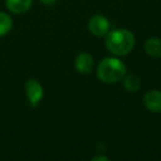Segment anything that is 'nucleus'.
<instances>
[{"instance_id":"obj_1","label":"nucleus","mask_w":161,"mask_h":161,"mask_svg":"<svg viewBox=\"0 0 161 161\" xmlns=\"http://www.w3.org/2000/svg\"><path fill=\"white\" fill-rule=\"evenodd\" d=\"M135 36L128 30H113L106 36L105 44L114 55L124 56L131 52L135 47Z\"/></svg>"},{"instance_id":"obj_2","label":"nucleus","mask_w":161,"mask_h":161,"mask_svg":"<svg viewBox=\"0 0 161 161\" xmlns=\"http://www.w3.org/2000/svg\"><path fill=\"white\" fill-rule=\"evenodd\" d=\"M126 66L124 62L116 58H106L98 64L97 76L106 84L116 83L126 76Z\"/></svg>"},{"instance_id":"obj_3","label":"nucleus","mask_w":161,"mask_h":161,"mask_svg":"<svg viewBox=\"0 0 161 161\" xmlns=\"http://www.w3.org/2000/svg\"><path fill=\"white\" fill-rule=\"evenodd\" d=\"M25 92H27V96L28 99H29L30 105L33 108H36L40 104L41 99L43 97L42 85L36 78H30L25 83Z\"/></svg>"},{"instance_id":"obj_4","label":"nucleus","mask_w":161,"mask_h":161,"mask_svg":"<svg viewBox=\"0 0 161 161\" xmlns=\"http://www.w3.org/2000/svg\"><path fill=\"white\" fill-rule=\"evenodd\" d=\"M88 30L95 36H103L109 31V21L107 18L101 14L92 17L88 22Z\"/></svg>"},{"instance_id":"obj_5","label":"nucleus","mask_w":161,"mask_h":161,"mask_svg":"<svg viewBox=\"0 0 161 161\" xmlns=\"http://www.w3.org/2000/svg\"><path fill=\"white\" fill-rule=\"evenodd\" d=\"M143 103L151 112L161 113V92L157 90L147 92L143 97Z\"/></svg>"},{"instance_id":"obj_6","label":"nucleus","mask_w":161,"mask_h":161,"mask_svg":"<svg viewBox=\"0 0 161 161\" xmlns=\"http://www.w3.org/2000/svg\"><path fill=\"white\" fill-rule=\"evenodd\" d=\"M94 61L91 54L83 52L80 53L75 58V67L80 74H88L93 69Z\"/></svg>"},{"instance_id":"obj_7","label":"nucleus","mask_w":161,"mask_h":161,"mask_svg":"<svg viewBox=\"0 0 161 161\" xmlns=\"http://www.w3.org/2000/svg\"><path fill=\"white\" fill-rule=\"evenodd\" d=\"M32 0H6V6L11 12L21 14L31 8Z\"/></svg>"},{"instance_id":"obj_8","label":"nucleus","mask_w":161,"mask_h":161,"mask_svg":"<svg viewBox=\"0 0 161 161\" xmlns=\"http://www.w3.org/2000/svg\"><path fill=\"white\" fill-rule=\"evenodd\" d=\"M145 51L151 58H161V40L158 38L148 39L145 43Z\"/></svg>"},{"instance_id":"obj_9","label":"nucleus","mask_w":161,"mask_h":161,"mask_svg":"<svg viewBox=\"0 0 161 161\" xmlns=\"http://www.w3.org/2000/svg\"><path fill=\"white\" fill-rule=\"evenodd\" d=\"M140 86H141V82L138 76L134 75V74H129V75L125 76V80H124V87L126 88V91H128V92H130V93L138 92Z\"/></svg>"},{"instance_id":"obj_10","label":"nucleus","mask_w":161,"mask_h":161,"mask_svg":"<svg viewBox=\"0 0 161 161\" xmlns=\"http://www.w3.org/2000/svg\"><path fill=\"white\" fill-rule=\"evenodd\" d=\"M12 28V20L7 14L0 12V36L9 33Z\"/></svg>"},{"instance_id":"obj_11","label":"nucleus","mask_w":161,"mask_h":161,"mask_svg":"<svg viewBox=\"0 0 161 161\" xmlns=\"http://www.w3.org/2000/svg\"><path fill=\"white\" fill-rule=\"evenodd\" d=\"M40 1L42 3H44V5H47V6H52V5H54L58 0H40Z\"/></svg>"},{"instance_id":"obj_12","label":"nucleus","mask_w":161,"mask_h":161,"mask_svg":"<svg viewBox=\"0 0 161 161\" xmlns=\"http://www.w3.org/2000/svg\"><path fill=\"white\" fill-rule=\"evenodd\" d=\"M92 160L93 161H96V160H105V161H107L108 158H107V157H104V156H96V157H94V158H92Z\"/></svg>"}]
</instances>
